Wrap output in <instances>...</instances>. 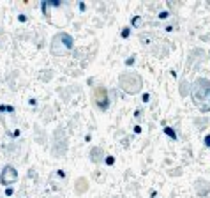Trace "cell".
Listing matches in <instances>:
<instances>
[{"label": "cell", "instance_id": "cell-1", "mask_svg": "<svg viewBox=\"0 0 210 198\" xmlns=\"http://www.w3.org/2000/svg\"><path fill=\"white\" fill-rule=\"evenodd\" d=\"M192 97H194V103L196 104H200L203 97H205V101H207V97L210 99V82L208 80H203V78L196 80V83L192 87Z\"/></svg>", "mask_w": 210, "mask_h": 198}, {"label": "cell", "instance_id": "cell-4", "mask_svg": "<svg viewBox=\"0 0 210 198\" xmlns=\"http://www.w3.org/2000/svg\"><path fill=\"white\" fill-rule=\"evenodd\" d=\"M205 143H207V145H210V136H207V138H205Z\"/></svg>", "mask_w": 210, "mask_h": 198}, {"label": "cell", "instance_id": "cell-2", "mask_svg": "<svg viewBox=\"0 0 210 198\" xmlns=\"http://www.w3.org/2000/svg\"><path fill=\"white\" fill-rule=\"evenodd\" d=\"M95 103L99 104L101 108H104L106 104H108V94H106L104 87H97L95 89Z\"/></svg>", "mask_w": 210, "mask_h": 198}, {"label": "cell", "instance_id": "cell-3", "mask_svg": "<svg viewBox=\"0 0 210 198\" xmlns=\"http://www.w3.org/2000/svg\"><path fill=\"white\" fill-rule=\"evenodd\" d=\"M16 179V172L12 170V166H5L4 173H2V184H11Z\"/></svg>", "mask_w": 210, "mask_h": 198}]
</instances>
